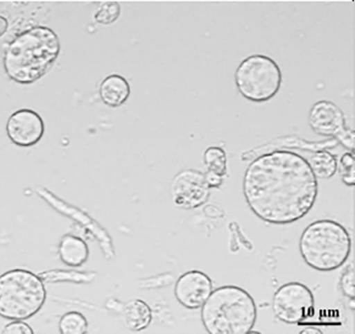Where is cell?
Segmentation results:
<instances>
[{
  "label": "cell",
  "mask_w": 355,
  "mask_h": 334,
  "mask_svg": "<svg viewBox=\"0 0 355 334\" xmlns=\"http://www.w3.org/2000/svg\"><path fill=\"white\" fill-rule=\"evenodd\" d=\"M318 192L317 178L300 155L277 150L253 159L245 171L243 193L261 220L286 225L305 216Z\"/></svg>",
  "instance_id": "1"
},
{
  "label": "cell",
  "mask_w": 355,
  "mask_h": 334,
  "mask_svg": "<svg viewBox=\"0 0 355 334\" xmlns=\"http://www.w3.org/2000/svg\"><path fill=\"white\" fill-rule=\"evenodd\" d=\"M60 51L56 33L45 26H34L19 33L5 51L3 64L12 80L31 84L52 67Z\"/></svg>",
  "instance_id": "2"
},
{
  "label": "cell",
  "mask_w": 355,
  "mask_h": 334,
  "mask_svg": "<svg viewBox=\"0 0 355 334\" xmlns=\"http://www.w3.org/2000/svg\"><path fill=\"white\" fill-rule=\"evenodd\" d=\"M201 320L211 334H247L257 320L252 297L236 285L220 286L211 292L201 307Z\"/></svg>",
  "instance_id": "3"
},
{
  "label": "cell",
  "mask_w": 355,
  "mask_h": 334,
  "mask_svg": "<svg viewBox=\"0 0 355 334\" xmlns=\"http://www.w3.org/2000/svg\"><path fill=\"white\" fill-rule=\"evenodd\" d=\"M352 239L340 223L321 219L310 223L299 240L300 253L310 267L331 272L341 267L351 253Z\"/></svg>",
  "instance_id": "4"
},
{
  "label": "cell",
  "mask_w": 355,
  "mask_h": 334,
  "mask_svg": "<svg viewBox=\"0 0 355 334\" xmlns=\"http://www.w3.org/2000/svg\"><path fill=\"white\" fill-rule=\"evenodd\" d=\"M46 298L44 283L39 275L20 268L0 275V317L28 319L42 308Z\"/></svg>",
  "instance_id": "5"
},
{
  "label": "cell",
  "mask_w": 355,
  "mask_h": 334,
  "mask_svg": "<svg viewBox=\"0 0 355 334\" xmlns=\"http://www.w3.org/2000/svg\"><path fill=\"white\" fill-rule=\"evenodd\" d=\"M234 81L239 93L248 100L262 103L279 91L282 73L277 63L268 55L253 54L238 65Z\"/></svg>",
  "instance_id": "6"
},
{
  "label": "cell",
  "mask_w": 355,
  "mask_h": 334,
  "mask_svg": "<svg viewBox=\"0 0 355 334\" xmlns=\"http://www.w3.org/2000/svg\"><path fill=\"white\" fill-rule=\"evenodd\" d=\"M313 292L304 284L292 281L282 285L272 299V310L281 322L298 324L314 314Z\"/></svg>",
  "instance_id": "7"
},
{
  "label": "cell",
  "mask_w": 355,
  "mask_h": 334,
  "mask_svg": "<svg viewBox=\"0 0 355 334\" xmlns=\"http://www.w3.org/2000/svg\"><path fill=\"white\" fill-rule=\"evenodd\" d=\"M308 120L315 133L334 138L354 152V130L346 126L344 113L334 103L327 100L315 103L309 110Z\"/></svg>",
  "instance_id": "8"
},
{
  "label": "cell",
  "mask_w": 355,
  "mask_h": 334,
  "mask_svg": "<svg viewBox=\"0 0 355 334\" xmlns=\"http://www.w3.org/2000/svg\"><path fill=\"white\" fill-rule=\"evenodd\" d=\"M6 130L13 143L28 147L40 141L44 133V123L35 111L24 108L14 112L9 116Z\"/></svg>",
  "instance_id": "9"
},
{
  "label": "cell",
  "mask_w": 355,
  "mask_h": 334,
  "mask_svg": "<svg viewBox=\"0 0 355 334\" xmlns=\"http://www.w3.org/2000/svg\"><path fill=\"white\" fill-rule=\"evenodd\" d=\"M212 291L210 277L199 270H190L182 274L174 288L177 301L189 309L202 307Z\"/></svg>",
  "instance_id": "10"
},
{
  "label": "cell",
  "mask_w": 355,
  "mask_h": 334,
  "mask_svg": "<svg viewBox=\"0 0 355 334\" xmlns=\"http://www.w3.org/2000/svg\"><path fill=\"white\" fill-rule=\"evenodd\" d=\"M209 188L205 175L195 171L187 172L174 184V200L184 208H195L207 201Z\"/></svg>",
  "instance_id": "11"
},
{
  "label": "cell",
  "mask_w": 355,
  "mask_h": 334,
  "mask_svg": "<svg viewBox=\"0 0 355 334\" xmlns=\"http://www.w3.org/2000/svg\"><path fill=\"white\" fill-rule=\"evenodd\" d=\"M338 142L334 138L310 142L296 135H285L273 139L269 143L248 150L241 155L242 160H252L257 157L277 150L286 148H297L302 150L316 152L336 147Z\"/></svg>",
  "instance_id": "12"
},
{
  "label": "cell",
  "mask_w": 355,
  "mask_h": 334,
  "mask_svg": "<svg viewBox=\"0 0 355 334\" xmlns=\"http://www.w3.org/2000/svg\"><path fill=\"white\" fill-rule=\"evenodd\" d=\"M99 93L103 101L110 107L122 105L128 98L130 87L125 78L119 74H111L101 82Z\"/></svg>",
  "instance_id": "13"
},
{
  "label": "cell",
  "mask_w": 355,
  "mask_h": 334,
  "mask_svg": "<svg viewBox=\"0 0 355 334\" xmlns=\"http://www.w3.org/2000/svg\"><path fill=\"white\" fill-rule=\"evenodd\" d=\"M124 326L132 331H139L147 328L153 318L149 306L141 299H132L127 302L122 310Z\"/></svg>",
  "instance_id": "14"
},
{
  "label": "cell",
  "mask_w": 355,
  "mask_h": 334,
  "mask_svg": "<svg viewBox=\"0 0 355 334\" xmlns=\"http://www.w3.org/2000/svg\"><path fill=\"white\" fill-rule=\"evenodd\" d=\"M58 254L60 259L65 265L78 267L87 261L89 249L81 238L72 235H65L60 242Z\"/></svg>",
  "instance_id": "15"
},
{
  "label": "cell",
  "mask_w": 355,
  "mask_h": 334,
  "mask_svg": "<svg viewBox=\"0 0 355 334\" xmlns=\"http://www.w3.org/2000/svg\"><path fill=\"white\" fill-rule=\"evenodd\" d=\"M307 161L316 178H331L337 170V157L327 150L314 152Z\"/></svg>",
  "instance_id": "16"
},
{
  "label": "cell",
  "mask_w": 355,
  "mask_h": 334,
  "mask_svg": "<svg viewBox=\"0 0 355 334\" xmlns=\"http://www.w3.org/2000/svg\"><path fill=\"white\" fill-rule=\"evenodd\" d=\"M204 161L209 173L224 177L227 174V156L225 150L218 146L208 148L204 153Z\"/></svg>",
  "instance_id": "17"
},
{
  "label": "cell",
  "mask_w": 355,
  "mask_h": 334,
  "mask_svg": "<svg viewBox=\"0 0 355 334\" xmlns=\"http://www.w3.org/2000/svg\"><path fill=\"white\" fill-rule=\"evenodd\" d=\"M87 328L86 318L78 311L64 313L59 322V329L63 334H83L87 331Z\"/></svg>",
  "instance_id": "18"
},
{
  "label": "cell",
  "mask_w": 355,
  "mask_h": 334,
  "mask_svg": "<svg viewBox=\"0 0 355 334\" xmlns=\"http://www.w3.org/2000/svg\"><path fill=\"white\" fill-rule=\"evenodd\" d=\"M337 168L342 182L348 186H354L355 159L354 152H347L343 154Z\"/></svg>",
  "instance_id": "19"
},
{
  "label": "cell",
  "mask_w": 355,
  "mask_h": 334,
  "mask_svg": "<svg viewBox=\"0 0 355 334\" xmlns=\"http://www.w3.org/2000/svg\"><path fill=\"white\" fill-rule=\"evenodd\" d=\"M121 7L117 1H105L94 14L95 20L103 24H110L120 15Z\"/></svg>",
  "instance_id": "20"
},
{
  "label": "cell",
  "mask_w": 355,
  "mask_h": 334,
  "mask_svg": "<svg viewBox=\"0 0 355 334\" xmlns=\"http://www.w3.org/2000/svg\"><path fill=\"white\" fill-rule=\"evenodd\" d=\"M339 284L343 294L350 300H354V267L353 263L348 264L343 270Z\"/></svg>",
  "instance_id": "21"
},
{
  "label": "cell",
  "mask_w": 355,
  "mask_h": 334,
  "mask_svg": "<svg viewBox=\"0 0 355 334\" xmlns=\"http://www.w3.org/2000/svg\"><path fill=\"white\" fill-rule=\"evenodd\" d=\"M33 333V330L28 324L19 320H16L6 324L2 331V333L7 334H31Z\"/></svg>",
  "instance_id": "22"
},
{
  "label": "cell",
  "mask_w": 355,
  "mask_h": 334,
  "mask_svg": "<svg viewBox=\"0 0 355 334\" xmlns=\"http://www.w3.org/2000/svg\"><path fill=\"white\" fill-rule=\"evenodd\" d=\"M205 175L210 188H217L223 183V177L221 176L209 172Z\"/></svg>",
  "instance_id": "23"
},
{
  "label": "cell",
  "mask_w": 355,
  "mask_h": 334,
  "mask_svg": "<svg viewBox=\"0 0 355 334\" xmlns=\"http://www.w3.org/2000/svg\"><path fill=\"white\" fill-rule=\"evenodd\" d=\"M8 19L0 15V37H1L8 30Z\"/></svg>",
  "instance_id": "24"
},
{
  "label": "cell",
  "mask_w": 355,
  "mask_h": 334,
  "mask_svg": "<svg viewBox=\"0 0 355 334\" xmlns=\"http://www.w3.org/2000/svg\"><path fill=\"white\" fill-rule=\"evenodd\" d=\"M300 334H321L322 331L314 327H307L300 332Z\"/></svg>",
  "instance_id": "25"
}]
</instances>
